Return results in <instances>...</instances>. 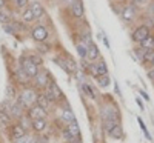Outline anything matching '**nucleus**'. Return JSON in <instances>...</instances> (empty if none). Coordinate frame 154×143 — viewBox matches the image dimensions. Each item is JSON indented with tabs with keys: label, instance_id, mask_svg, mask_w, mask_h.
Returning <instances> with one entry per match:
<instances>
[{
	"label": "nucleus",
	"instance_id": "17",
	"mask_svg": "<svg viewBox=\"0 0 154 143\" xmlns=\"http://www.w3.org/2000/svg\"><path fill=\"white\" fill-rule=\"evenodd\" d=\"M140 48H143V49H154V35L149 34L148 37H145L142 42L139 43Z\"/></svg>",
	"mask_w": 154,
	"mask_h": 143
},
{
	"label": "nucleus",
	"instance_id": "16",
	"mask_svg": "<svg viewBox=\"0 0 154 143\" xmlns=\"http://www.w3.org/2000/svg\"><path fill=\"white\" fill-rule=\"evenodd\" d=\"M23 135H26V131H25L20 125H14V126H12V129H11V137H12V140H17V138L23 137Z\"/></svg>",
	"mask_w": 154,
	"mask_h": 143
},
{
	"label": "nucleus",
	"instance_id": "33",
	"mask_svg": "<svg viewBox=\"0 0 154 143\" xmlns=\"http://www.w3.org/2000/svg\"><path fill=\"white\" fill-rule=\"evenodd\" d=\"M14 5L19 9H23L25 6H28V0H14Z\"/></svg>",
	"mask_w": 154,
	"mask_h": 143
},
{
	"label": "nucleus",
	"instance_id": "1",
	"mask_svg": "<svg viewBox=\"0 0 154 143\" xmlns=\"http://www.w3.org/2000/svg\"><path fill=\"white\" fill-rule=\"evenodd\" d=\"M17 103L25 109V108H31L32 105H35L37 103V93L34 89H25L23 93L19 96V99H17Z\"/></svg>",
	"mask_w": 154,
	"mask_h": 143
},
{
	"label": "nucleus",
	"instance_id": "5",
	"mask_svg": "<svg viewBox=\"0 0 154 143\" xmlns=\"http://www.w3.org/2000/svg\"><path fill=\"white\" fill-rule=\"evenodd\" d=\"M31 37H32V40H35L37 43H43V42L48 40L49 32H48L46 26H43V25H37V26H34L32 31H31Z\"/></svg>",
	"mask_w": 154,
	"mask_h": 143
},
{
	"label": "nucleus",
	"instance_id": "37",
	"mask_svg": "<svg viewBox=\"0 0 154 143\" xmlns=\"http://www.w3.org/2000/svg\"><path fill=\"white\" fill-rule=\"evenodd\" d=\"M6 6V0H0V9H3Z\"/></svg>",
	"mask_w": 154,
	"mask_h": 143
},
{
	"label": "nucleus",
	"instance_id": "28",
	"mask_svg": "<svg viewBox=\"0 0 154 143\" xmlns=\"http://www.w3.org/2000/svg\"><path fill=\"white\" fill-rule=\"evenodd\" d=\"M19 120H20V123H19V125L25 129V131H28V129L31 128V122H32V120L29 119V117H23V115H22Z\"/></svg>",
	"mask_w": 154,
	"mask_h": 143
},
{
	"label": "nucleus",
	"instance_id": "7",
	"mask_svg": "<svg viewBox=\"0 0 154 143\" xmlns=\"http://www.w3.org/2000/svg\"><path fill=\"white\" fill-rule=\"evenodd\" d=\"M20 66L25 69V72H26L29 77H31V79H34V77L38 74V71H40V69H38V66H37V65H34L28 57H23L22 59V63H20Z\"/></svg>",
	"mask_w": 154,
	"mask_h": 143
},
{
	"label": "nucleus",
	"instance_id": "3",
	"mask_svg": "<svg viewBox=\"0 0 154 143\" xmlns=\"http://www.w3.org/2000/svg\"><path fill=\"white\" fill-rule=\"evenodd\" d=\"M119 16H120L122 20L126 22V23L133 22V20L136 19V16H137V6H136L133 2L125 3V5L122 6V11H120V14H119Z\"/></svg>",
	"mask_w": 154,
	"mask_h": 143
},
{
	"label": "nucleus",
	"instance_id": "10",
	"mask_svg": "<svg viewBox=\"0 0 154 143\" xmlns=\"http://www.w3.org/2000/svg\"><path fill=\"white\" fill-rule=\"evenodd\" d=\"M71 14L75 19H82L85 14V8H83V2L82 0H72L71 2Z\"/></svg>",
	"mask_w": 154,
	"mask_h": 143
},
{
	"label": "nucleus",
	"instance_id": "25",
	"mask_svg": "<svg viewBox=\"0 0 154 143\" xmlns=\"http://www.w3.org/2000/svg\"><path fill=\"white\" fill-rule=\"evenodd\" d=\"M142 62L145 65H151L154 62V49H145L143 53V57H142Z\"/></svg>",
	"mask_w": 154,
	"mask_h": 143
},
{
	"label": "nucleus",
	"instance_id": "27",
	"mask_svg": "<svg viewBox=\"0 0 154 143\" xmlns=\"http://www.w3.org/2000/svg\"><path fill=\"white\" fill-rule=\"evenodd\" d=\"M82 89H83V93L89 97V99H96V93H94V91H93V86L91 85H88V83H83L82 85Z\"/></svg>",
	"mask_w": 154,
	"mask_h": 143
},
{
	"label": "nucleus",
	"instance_id": "21",
	"mask_svg": "<svg viewBox=\"0 0 154 143\" xmlns=\"http://www.w3.org/2000/svg\"><path fill=\"white\" fill-rule=\"evenodd\" d=\"M11 123H12V117L8 112L0 109V126H11Z\"/></svg>",
	"mask_w": 154,
	"mask_h": 143
},
{
	"label": "nucleus",
	"instance_id": "12",
	"mask_svg": "<svg viewBox=\"0 0 154 143\" xmlns=\"http://www.w3.org/2000/svg\"><path fill=\"white\" fill-rule=\"evenodd\" d=\"M29 8H31L32 14H34V19H42L45 16V8L42 6L40 2H37V0H34V2L29 3Z\"/></svg>",
	"mask_w": 154,
	"mask_h": 143
},
{
	"label": "nucleus",
	"instance_id": "13",
	"mask_svg": "<svg viewBox=\"0 0 154 143\" xmlns=\"http://www.w3.org/2000/svg\"><path fill=\"white\" fill-rule=\"evenodd\" d=\"M65 129L69 132L71 138H80V128H79V125H77V122H75V120L69 122V123L65 126Z\"/></svg>",
	"mask_w": 154,
	"mask_h": 143
},
{
	"label": "nucleus",
	"instance_id": "8",
	"mask_svg": "<svg viewBox=\"0 0 154 143\" xmlns=\"http://www.w3.org/2000/svg\"><path fill=\"white\" fill-rule=\"evenodd\" d=\"M28 117L31 120H37V119H46V109L42 108L38 103H35V105H32L28 111Z\"/></svg>",
	"mask_w": 154,
	"mask_h": 143
},
{
	"label": "nucleus",
	"instance_id": "29",
	"mask_svg": "<svg viewBox=\"0 0 154 143\" xmlns=\"http://www.w3.org/2000/svg\"><path fill=\"white\" fill-rule=\"evenodd\" d=\"M11 22V16H9V12H6L5 9H0V23L2 25H6Z\"/></svg>",
	"mask_w": 154,
	"mask_h": 143
},
{
	"label": "nucleus",
	"instance_id": "32",
	"mask_svg": "<svg viewBox=\"0 0 154 143\" xmlns=\"http://www.w3.org/2000/svg\"><path fill=\"white\" fill-rule=\"evenodd\" d=\"M49 49H51V45H48L46 42L38 43V51H40V53H49Z\"/></svg>",
	"mask_w": 154,
	"mask_h": 143
},
{
	"label": "nucleus",
	"instance_id": "20",
	"mask_svg": "<svg viewBox=\"0 0 154 143\" xmlns=\"http://www.w3.org/2000/svg\"><path fill=\"white\" fill-rule=\"evenodd\" d=\"M96 82H97L99 88H108V86L111 85V79H109V75H108V74L96 77Z\"/></svg>",
	"mask_w": 154,
	"mask_h": 143
},
{
	"label": "nucleus",
	"instance_id": "14",
	"mask_svg": "<svg viewBox=\"0 0 154 143\" xmlns=\"http://www.w3.org/2000/svg\"><path fill=\"white\" fill-rule=\"evenodd\" d=\"M60 119L65 122V123H69V122L75 120V117H74V114H72V111H71L69 106H66L65 109H62V111H60Z\"/></svg>",
	"mask_w": 154,
	"mask_h": 143
},
{
	"label": "nucleus",
	"instance_id": "23",
	"mask_svg": "<svg viewBox=\"0 0 154 143\" xmlns=\"http://www.w3.org/2000/svg\"><path fill=\"white\" fill-rule=\"evenodd\" d=\"M94 65H96V68H97L99 75H105V74H108V66H106V63L102 60L100 57H99V62H94Z\"/></svg>",
	"mask_w": 154,
	"mask_h": 143
},
{
	"label": "nucleus",
	"instance_id": "31",
	"mask_svg": "<svg viewBox=\"0 0 154 143\" xmlns=\"http://www.w3.org/2000/svg\"><path fill=\"white\" fill-rule=\"evenodd\" d=\"M12 99H16V89L12 86H6V100L12 102Z\"/></svg>",
	"mask_w": 154,
	"mask_h": 143
},
{
	"label": "nucleus",
	"instance_id": "40",
	"mask_svg": "<svg viewBox=\"0 0 154 143\" xmlns=\"http://www.w3.org/2000/svg\"><path fill=\"white\" fill-rule=\"evenodd\" d=\"M130 2H131V0H130Z\"/></svg>",
	"mask_w": 154,
	"mask_h": 143
},
{
	"label": "nucleus",
	"instance_id": "18",
	"mask_svg": "<svg viewBox=\"0 0 154 143\" xmlns=\"http://www.w3.org/2000/svg\"><path fill=\"white\" fill-rule=\"evenodd\" d=\"M16 79L19 80V83H28L31 77L25 72V69H23L22 66H19V69H17V72H16Z\"/></svg>",
	"mask_w": 154,
	"mask_h": 143
},
{
	"label": "nucleus",
	"instance_id": "24",
	"mask_svg": "<svg viewBox=\"0 0 154 143\" xmlns=\"http://www.w3.org/2000/svg\"><path fill=\"white\" fill-rule=\"evenodd\" d=\"M22 19H23L25 22H32V20H35L29 6H25V8L22 9Z\"/></svg>",
	"mask_w": 154,
	"mask_h": 143
},
{
	"label": "nucleus",
	"instance_id": "36",
	"mask_svg": "<svg viewBox=\"0 0 154 143\" xmlns=\"http://www.w3.org/2000/svg\"><path fill=\"white\" fill-rule=\"evenodd\" d=\"M131 2L139 8V6H143V5H148V0H131Z\"/></svg>",
	"mask_w": 154,
	"mask_h": 143
},
{
	"label": "nucleus",
	"instance_id": "19",
	"mask_svg": "<svg viewBox=\"0 0 154 143\" xmlns=\"http://www.w3.org/2000/svg\"><path fill=\"white\" fill-rule=\"evenodd\" d=\"M31 128L34 129V131L40 132V131H43V129L46 128V120H45V119H37V120H32V122H31Z\"/></svg>",
	"mask_w": 154,
	"mask_h": 143
},
{
	"label": "nucleus",
	"instance_id": "39",
	"mask_svg": "<svg viewBox=\"0 0 154 143\" xmlns=\"http://www.w3.org/2000/svg\"><path fill=\"white\" fill-rule=\"evenodd\" d=\"M151 66H152V68H154V62H152V63H151Z\"/></svg>",
	"mask_w": 154,
	"mask_h": 143
},
{
	"label": "nucleus",
	"instance_id": "35",
	"mask_svg": "<svg viewBox=\"0 0 154 143\" xmlns=\"http://www.w3.org/2000/svg\"><path fill=\"white\" fill-rule=\"evenodd\" d=\"M14 143H31V138H29L28 135H23V137H20V138L14 140Z\"/></svg>",
	"mask_w": 154,
	"mask_h": 143
},
{
	"label": "nucleus",
	"instance_id": "30",
	"mask_svg": "<svg viewBox=\"0 0 154 143\" xmlns=\"http://www.w3.org/2000/svg\"><path fill=\"white\" fill-rule=\"evenodd\" d=\"M28 59H29L34 65H37V66H42V63H43V60H42L40 54H29V56H28Z\"/></svg>",
	"mask_w": 154,
	"mask_h": 143
},
{
	"label": "nucleus",
	"instance_id": "11",
	"mask_svg": "<svg viewBox=\"0 0 154 143\" xmlns=\"http://www.w3.org/2000/svg\"><path fill=\"white\" fill-rule=\"evenodd\" d=\"M99 57H100V49H99V46L96 45V43H89L88 45V51H86V59L89 60V62H94V60H99Z\"/></svg>",
	"mask_w": 154,
	"mask_h": 143
},
{
	"label": "nucleus",
	"instance_id": "38",
	"mask_svg": "<svg viewBox=\"0 0 154 143\" xmlns=\"http://www.w3.org/2000/svg\"><path fill=\"white\" fill-rule=\"evenodd\" d=\"M136 102H137V105H139V106H140V108H143V106H142V102H140V100H139V99H136Z\"/></svg>",
	"mask_w": 154,
	"mask_h": 143
},
{
	"label": "nucleus",
	"instance_id": "26",
	"mask_svg": "<svg viewBox=\"0 0 154 143\" xmlns=\"http://www.w3.org/2000/svg\"><path fill=\"white\" fill-rule=\"evenodd\" d=\"M37 103L40 105L42 108H49V105H51V102L48 100V97L45 96V93H40V94H37Z\"/></svg>",
	"mask_w": 154,
	"mask_h": 143
},
{
	"label": "nucleus",
	"instance_id": "15",
	"mask_svg": "<svg viewBox=\"0 0 154 143\" xmlns=\"http://www.w3.org/2000/svg\"><path fill=\"white\" fill-rule=\"evenodd\" d=\"M108 134H109L112 138H116V140H120V138L123 137V129H122L120 123H119V125H114L109 131H108Z\"/></svg>",
	"mask_w": 154,
	"mask_h": 143
},
{
	"label": "nucleus",
	"instance_id": "22",
	"mask_svg": "<svg viewBox=\"0 0 154 143\" xmlns=\"http://www.w3.org/2000/svg\"><path fill=\"white\" fill-rule=\"evenodd\" d=\"M75 49H77V53H79L80 59L82 60H88L86 59V51H88V46L83 43V42H77L75 43Z\"/></svg>",
	"mask_w": 154,
	"mask_h": 143
},
{
	"label": "nucleus",
	"instance_id": "6",
	"mask_svg": "<svg viewBox=\"0 0 154 143\" xmlns=\"http://www.w3.org/2000/svg\"><path fill=\"white\" fill-rule=\"evenodd\" d=\"M151 34V29L146 26V25H140V26H137L134 31H133V34H131V38H133V42H136V43H140L143 40L145 37H148Z\"/></svg>",
	"mask_w": 154,
	"mask_h": 143
},
{
	"label": "nucleus",
	"instance_id": "2",
	"mask_svg": "<svg viewBox=\"0 0 154 143\" xmlns=\"http://www.w3.org/2000/svg\"><path fill=\"white\" fill-rule=\"evenodd\" d=\"M102 119L103 122H116V123H120V112L119 109L112 106V105H106L102 108Z\"/></svg>",
	"mask_w": 154,
	"mask_h": 143
},
{
	"label": "nucleus",
	"instance_id": "34",
	"mask_svg": "<svg viewBox=\"0 0 154 143\" xmlns=\"http://www.w3.org/2000/svg\"><path fill=\"white\" fill-rule=\"evenodd\" d=\"M146 12H148V16H152V17H154V0H149V2H148V9H146Z\"/></svg>",
	"mask_w": 154,
	"mask_h": 143
},
{
	"label": "nucleus",
	"instance_id": "9",
	"mask_svg": "<svg viewBox=\"0 0 154 143\" xmlns=\"http://www.w3.org/2000/svg\"><path fill=\"white\" fill-rule=\"evenodd\" d=\"M35 79V85L38 86V88H48L49 86V83H51V75H49V72L48 71H38V74L34 77Z\"/></svg>",
	"mask_w": 154,
	"mask_h": 143
},
{
	"label": "nucleus",
	"instance_id": "4",
	"mask_svg": "<svg viewBox=\"0 0 154 143\" xmlns=\"http://www.w3.org/2000/svg\"><path fill=\"white\" fill-rule=\"evenodd\" d=\"M45 96L48 97V100L51 103H56V102H60L63 100V94H62V89L59 88L57 83L51 82L48 88H45Z\"/></svg>",
	"mask_w": 154,
	"mask_h": 143
}]
</instances>
